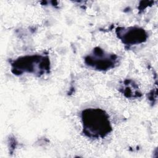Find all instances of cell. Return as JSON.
<instances>
[{
    "label": "cell",
    "instance_id": "obj_1",
    "mask_svg": "<svg viewBox=\"0 0 158 158\" xmlns=\"http://www.w3.org/2000/svg\"><path fill=\"white\" fill-rule=\"evenodd\" d=\"M81 118L83 133L90 138H104L112 131L109 117L102 109H85L81 112Z\"/></svg>",
    "mask_w": 158,
    "mask_h": 158
},
{
    "label": "cell",
    "instance_id": "obj_2",
    "mask_svg": "<svg viewBox=\"0 0 158 158\" xmlns=\"http://www.w3.org/2000/svg\"><path fill=\"white\" fill-rule=\"evenodd\" d=\"M12 72L21 75L30 73L39 76L48 73L50 69L49 59L42 55H27L20 57L11 64Z\"/></svg>",
    "mask_w": 158,
    "mask_h": 158
},
{
    "label": "cell",
    "instance_id": "obj_3",
    "mask_svg": "<svg viewBox=\"0 0 158 158\" xmlns=\"http://www.w3.org/2000/svg\"><path fill=\"white\" fill-rule=\"evenodd\" d=\"M118 61V57L109 54L99 47H96L85 57V63L89 67L99 70L106 71L113 69Z\"/></svg>",
    "mask_w": 158,
    "mask_h": 158
},
{
    "label": "cell",
    "instance_id": "obj_4",
    "mask_svg": "<svg viewBox=\"0 0 158 158\" xmlns=\"http://www.w3.org/2000/svg\"><path fill=\"white\" fill-rule=\"evenodd\" d=\"M116 34L120 40L125 45L133 46L145 42L148 38L146 31L138 27H118Z\"/></svg>",
    "mask_w": 158,
    "mask_h": 158
},
{
    "label": "cell",
    "instance_id": "obj_5",
    "mask_svg": "<svg viewBox=\"0 0 158 158\" xmlns=\"http://www.w3.org/2000/svg\"><path fill=\"white\" fill-rule=\"evenodd\" d=\"M123 94L127 98H135L141 96L137 85L131 80H125L122 86Z\"/></svg>",
    "mask_w": 158,
    "mask_h": 158
}]
</instances>
